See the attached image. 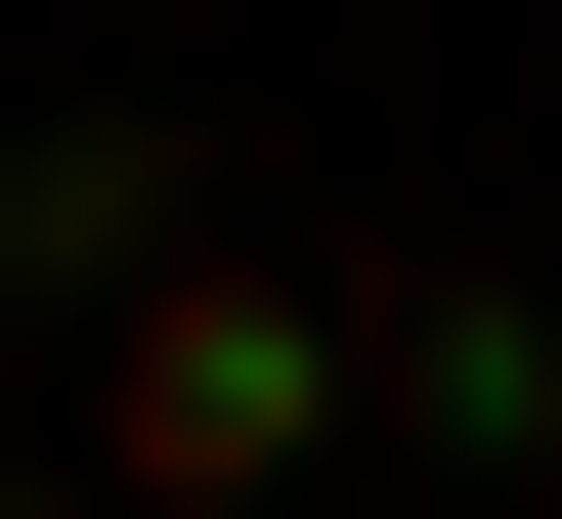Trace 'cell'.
Returning a JSON list of instances; mask_svg holds the SVG:
<instances>
[{
    "instance_id": "obj_3",
    "label": "cell",
    "mask_w": 562,
    "mask_h": 519,
    "mask_svg": "<svg viewBox=\"0 0 562 519\" xmlns=\"http://www.w3.org/2000/svg\"><path fill=\"white\" fill-rule=\"evenodd\" d=\"M519 433H562V347H519Z\"/></svg>"
},
{
    "instance_id": "obj_2",
    "label": "cell",
    "mask_w": 562,
    "mask_h": 519,
    "mask_svg": "<svg viewBox=\"0 0 562 519\" xmlns=\"http://www.w3.org/2000/svg\"><path fill=\"white\" fill-rule=\"evenodd\" d=\"M0 519H87V476H0Z\"/></svg>"
},
{
    "instance_id": "obj_1",
    "label": "cell",
    "mask_w": 562,
    "mask_h": 519,
    "mask_svg": "<svg viewBox=\"0 0 562 519\" xmlns=\"http://www.w3.org/2000/svg\"><path fill=\"white\" fill-rule=\"evenodd\" d=\"M347 390H390V303H260V260H173L131 347H87V519H260Z\"/></svg>"
}]
</instances>
